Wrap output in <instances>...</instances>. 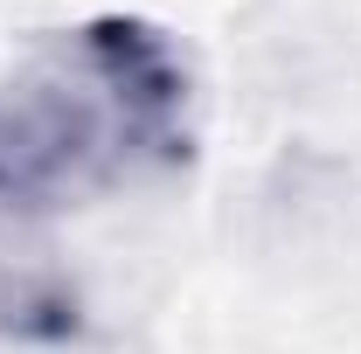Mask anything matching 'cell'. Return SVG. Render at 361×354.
<instances>
[{
	"label": "cell",
	"instance_id": "6da1fadb",
	"mask_svg": "<svg viewBox=\"0 0 361 354\" xmlns=\"http://www.w3.org/2000/svg\"><path fill=\"white\" fill-rule=\"evenodd\" d=\"M188 77L139 21H84L28 56L0 111V202L42 209L133 181L180 146Z\"/></svg>",
	"mask_w": 361,
	"mask_h": 354
},
{
	"label": "cell",
	"instance_id": "7a4b0ae2",
	"mask_svg": "<svg viewBox=\"0 0 361 354\" xmlns=\"http://www.w3.org/2000/svg\"><path fill=\"white\" fill-rule=\"evenodd\" d=\"M77 326V285L56 264L28 209L0 202V334L7 341H63Z\"/></svg>",
	"mask_w": 361,
	"mask_h": 354
}]
</instances>
